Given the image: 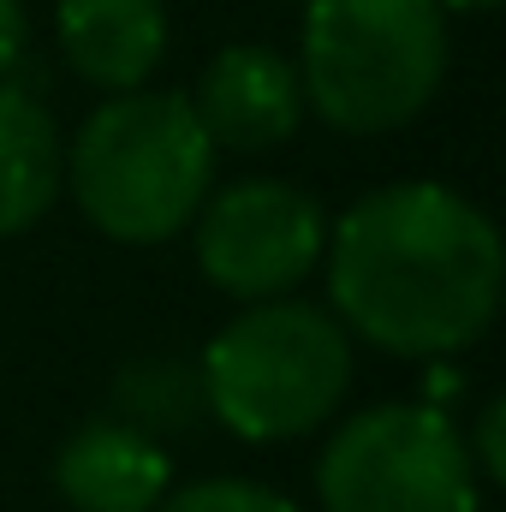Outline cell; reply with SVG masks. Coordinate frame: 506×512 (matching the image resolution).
<instances>
[{
    "instance_id": "9a60e30c",
    "label": "cell",
    "mask_w": 506,
    "mask_h": 512,
    "mask_svg": "<svg viewBox=\"0 0 506 512\" xmlns=\"http://www.w3.org/2000/svg\"><path fill=\"white\" fill-rule=\"evenodd\" d=\"M441 6H447V12H489L495 0H441Z\"/></svg>"
},
{
    "instance_id": "ba28073f",
    "label": "cell",
    "mask_w": 506,
    "mask_h": 512,
    "mask_svg": "<svg viewBox=\"0 0 506 512\" xmlns=\"http://www.w3.org/2000/svg\"><path fill=\"white\" fill-rule=\"evenodd\" d=\"M54 489L78 512H155L173 489V465L161 441L137 435L120 417H96L60 441Z\"/></svg>"
},
{
    "instance_id": "30bf717a",
    "label": "cell",
    "mask_w": 506,
    "mask_h": 512,
    "mask_svg": "<svg viewBox=\"0 0 506 512\" xmlns=\"http://www.w3.org/2000/svg\"><path fill=\"white\" fill-rule=\"evenodd\" d=\"M66 179V149L48 108L30 90L0 84V239L48 215Z\"/></svg>"
},
{
    "instance_id": "8992f818",
    "label": "cell",
    "mask_w": 506,
    "mask_h": 512,
    "mask_svg": "<svg viewBox=\"0 0 506 512\" xmlns=\"http://www.w3.org/2000/svg\"><path fill=\"white\" fill-rule=\"evenodd\" d=\"M197 221V268L227 298H286L310 280L316 256L328 245V215L310 191L286 179H239L221 197H203Z\"/></svg>"
},
{
    "instance_id": "277c9868",
    "label": "cell",
    "mask_w": 506,
    "mask_h": 512,
    "mask_svg": "<svg viewBox=\"0 0 506 512\" xmlns=\"http://www.w3.org/2000/svg\"><path fill=\"white\" fill-rule=\"evenodd\" d=\"M197 370L209 417H221L239 441H292L346 399L352 340L316 304L262 298L209 340Z\"/></svg>"
},
{
    "instance_id": "6da1fadb",
    "label": "cell",
    "mask_w": 506,
    "mask_h": 512,
    "mask_svg": "<svg viewBox=\"0 0 506 512\" xmlns=\"http://www.w3.org/2000/svg\"><path fill=\"white\" fill-rule=\"evenodd\" d=\"M322 251L334 310L393 358H447L495 328L506 280L501 233L447 185H381L340 215Z\"/></svg>"
},
{
    "instance_id": "5bb4252c",
    "label": "cell",
    "mask_w": 506,
    "mask_h": 512,
    "mask_svg": "<svg viewBox=\"0 0 506 512\" xmlns=\"http://www.w3.org/2000/svg\"><path fill=\"white\" fill-rule=\"evenodd\" d=\"M24 54V0H0V78Z\"/></svg>"
},
{
    "instance_id": "52a82bcc",
    "label": "cell",
    "mask_w": 506,
    "mask_h": 512,
    "mask_svg": "<svg viewBox=\"0 0 506 512\" xmlns=\"http://www.w3.org/2000/svg\"><path fill=\"white\" fill-rule=\"evenodd\" d=\"M191 108L215 149H274L304 120V84H298V66L280 60L274 48L239 42L203 66Z\"/></svg>"
},
{
    "instance_id": "8fae6325",
    "label": "cell",
    "mask_w": 506,
    "mask_h": 512,
    "mask_svg": "<svg viewBox=\"0 0 506 512\" xmlns=\"http://www.w3.org/2000/svg\"><path fill=\"white\" fill-rule=\"evenodd\" d=\"M114 417L131 423L137 435L161 441V435H191L209 417V393H203V370L167 352H143L120 364L114 376Z\"/></svg>"
},
{
    "instance_id": "9c48e42d",
    "label": "cell",
    "mask_w": 506,
    "mask_h": 512,
    "mask_svg": "<svg viewBox=\"0 0 506 512\" xmlns=\"http://www.w3.org/2000/svg\"><path fill=\"white\" fill-rule=\"evenodd\" d=\"M60 48L96 90H143L167 54L161 0H60Z\"/></svg>"
},
{
    "instance_id": "4fadbf2b",
    "label": "cell",
    "mask_w": 506,
    "mask_h": 512,
    "mask_svg": "<svg viewBox=\"0 0 506 512\" xmlns=\"http://www.w3.org/2000/svg\"><path fill=\"white\" fill-rule=\"evenodd\" d=\"M506 399H489L483 405V417H477V453H471V465H477V477H506Z\"/></svg>"
},
{
    "instance_id": "5b68a950",
    "label": "cell",
    "mask_w": 506,
    "mask_h": 512,
    "mask_svg": "<svg viewBox=\"0 0 506 512\" xmlns=\"http://www.w3.org/2000/svg\"><path fill=\"white\" fill-rule=\"evenodd\" d=\"M316 495L322 512H477V465L435 405H376L334 429Z\"/></svg>"
},
{
    "instance_id": "7a4b0ae2",
    "label": "cell",
    "mask_w": 506,
    "mask_h": 512,
    "mask_svg": "<svg viewBox=\"0 0 506 512\" xmlns=\"http://www.w3.org/2000/svg\"><path fill=\"white\" fill-rule=\"evenodd\" d=\"M66 179L96 233L120 245H161L203 209L215 185V143L191 96L120 90L84 120Z\"/></svg>"
},
{
    "instance_id": "3957f363",
    "label": "cell",
    "mask_w": 506,
    "mask_h": 512,
    "mask_svg": "<svg viewBox=\"0 0 506 512\" xmlns=\"http://www.w3.org/2000/svg\"><path fill=\"white\" fill-rule=\"evenodd\" d=\"M447 72L441 0H310L298 84L334 131L376 137L411 126Z\"/></svg>"
},
{
    "instance_id": "7c38bea8",
    "label": "cell",
    "mask_w": 506,
    "mask_h": 512,
    "mask_svg": "<svg viewBox=\"0 0 506 512\" xmlns=\"http://www.w3.org/2000/svg\"><path fill=\"white\" fill-rule=\"evenodd\" d=\"M155 512H298L286 495L245 483V477H209V483H185V489H167Z\"/></svg>"
}]
</instances>
